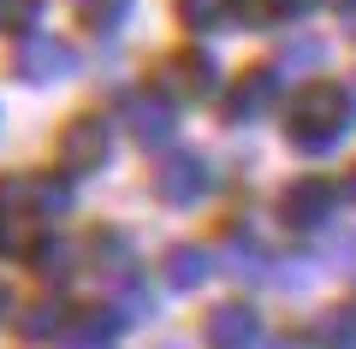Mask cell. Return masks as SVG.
<instances>
[{
  "mask_svg": "<svg viewBox=\"0 0 356 349\" xmlns=\"http://www.w3.org/2000/svg\"><path fill=\"white\" fill-rule=\"evenodd\" d=\"M166 278H172V284H202L208 278V255L202 249H172L166 255Z\"/></svg>",
  "mask_w": 356,
  "mask_h": 349,
  "instance_id": "11",
  "label": "cell"
},
{
  "mask_svg": "<svg viewBox=\"0 0 356 349\" xmlns=\"http://www.w3.org/2000/svg\"><path fill=\"white\" fill-rule=\"evenodd\" d=\"M65 65H72V53L60 42H48V36H30L24 53H18V77H60Z\"/></svg>",
  "mask_w": 356,
  "mask_h": 349,
  "instance_id": "7",
  "label": "cell"
},
{
  "mask_svg": "<svg viewBox=\"0 0 356 349\" xmlns=\"http://www.w3.org/2000/svg\"><path fill=\"white\" fill-rule=\"evenodd\" d=\"M344 119H350V95L339 83H309L291 95V112H285V130H291L297 148L321 154L344 137Z\"/></svg>",
  "mask_w": 356,
  "mask_h": 349,
  "instance_id": "1",
  "label": "cell"
},
{
  "mask_svg": "<svg viewBox=\"0 0 356 349\" xmlns=\"http://www.w3.org/2000/svg\"><path fill=\"white\" fill-rule=\"evenodd\" d=\"M273 95H280L273 71H250V77H243L238 89H232V107H226V112H232V119H255V112H261V107H267Z\"/></svg>",
  "mask_w": 356,
  "mask_h": 349,
  "instance_id": "8",
  "label": "cell"
},
{
  "mask_svg": "<svg viewBox=\"0 0 356 349\" xmlns=\"http://www.w3.org/2000/svg\"><path fill=\"white\" fill-rule=\"evenodd\" d=\"M350 196H356V172H350Z\"/></svg>",
  "mask_w": 356,
  "mask_h": 349,
  "instance_id": "18",
  "label": "cell"
},
{
  "mask_svg": "<svg viewBox=\"0 0 356 349\" xmlns=\"http://www.w3.org/2000/svg\"><path fill=\"white\" fill-rule=\"evenodd\" d=\"M202 337H208V349H250L261 337V325H255L250 308H214L208 325H202Z\"/></svg>",
  "mask_w": 356,
  "mask_h": 349,
  "instance_id": "5",
  "label": "cell"
},
{
  "mask_svg": "<svg viewBox=\"0 0 356 349\" xmlns=\"http://www.w3.org/2000/svg\"><path fill=\"white\" fill-rule=\"evenodd\" d=\"M42 18V0H0V30H30Z\"/></svg>",
  "mask_w": 356,
  "mask_h": 349,
  "instance_id": "13",
  "label": "cell"
},
{
  "mask_svg": "<svg viewBox=\"0 0 356 349\" xmlns=\"http://www.w3.org/2000/svg\"><path fill=\"white\" fill-rule=\"evenodd\" d=\"M72 349H102V343H72Z\"/></svg>",
  "mask_w": 356,
  "mask_h": 349,
  "instance_id": "16",
  "label": "cell"
},
{
  "mask_svg": "<svg viewBox=\"0 0 356 349\" xmlns=\"http://www.w3.org/2000/svg\"><path fill=\"white\" fill-rule=\"evenodd\" d=\"M321 0H267V12L273 18H303V12H315Z\"/></svg>",
  "mask_w": 356,
  "mask_h": 349,
  "instance_id": "15",
  "label": "cell"
},
{
  "mask_svg": "<svg viewBox=\"0 0 356 349\" xmlns=\"http://www.w3.org/2000/svg\"><path fill=\"white\" fill-rule=\"evenodd\" d=\"M202 189H208V166L196 160V154H172V160L161 166V178H154V196H161V201H178V207L196 201Z\"/></svg>",
  "mask_w": 356,
  "mask_h": 349,
  "instance_id": "4",
  "label": "cell"
},
{
  "mask_svg": "<svg viewBox=\"0 0 356 349\" xmlns=\"http://www.w3.org/2000/svg\"><path fill=\"white\" fill-rule=\"evenodd\" d=\"M77 18L95 30H113L119 18H125V0H77Z\"/></svg>",
  "mask_w": 356,
  "mask_h": 349,
  "instance_id": "12",
  "label": "cell"
},
{
  "mask_svg": "<svg viewBox=\"0 0 356 349\" xmlns=\"http://www.w3.org/2000/svg\"><path fill=\"white\" fill-rule=\"evenodd\" d=\"M54 325H60V308H54V302H48V308H42V302H36V308L24 314V332H30V337H42V332H54Z\"/></svg>",
  "mask_w": 356,
  "mask_h": 349,
  "instance_id": "14",
  "label": "cell"
},
{
  "mask_svg": "<svg viewBox=\"0 0 356 349\" xmlns=\"http://www.w3.org/2000/svg\"><path fill=\"white\" fill-rule=\"evenodd\" d=\"M131 125H137V142H166V130H172V107L154 95H137L131 101Z\"/></svg>",
  "mask_w": 356,
  "mask_h": 349,
  "instance_id": "9",
  "label": "cell"
},
{
  "mask_svg": "<svg viewBox=\"0 0 356 349\" xmlns=\"http://www.w3.org/2000/svg\"><path fill=\"white\" fill-rule=\"evenodd\" d=\"M280 349H303V343H280Z\"/></svg>",
  "mask_w": 356,
  "mask_h": 349,
  "instance_id": "17",
  "label": "cell"
},
{
  "mask_svg": "<svg viewBox=\"0 0 356 349\" xmlns=\"http://www.w3.org/2000/svg\"><path fill=\"white\" fill-rule=\"evenodd\" d=\"M255 0H178V12H184V24L191 30H214V24H226L232 12H250Z\"/></svg>",
  "mask_w": 356,
  "mask_h": 349,
  "instance_id": "10",
  "label": "cell"
},
{
  "mask_svg": "<svg viewBox=\"0 0 356 349\" xmlns=\"http://www.w3.org/2000/svg\"><path fill=\"white\" fill-rule=\"evenodd\" d=\"M327 213H332V184H327V178H297V184L280 196V219L297 225V231L327 225Z\"/></svg>",
  "mask_w": 356,
  "mask_h": 349,
  "instance_id": "3",
  "label": "cell"
},
{
  "mask_svg": "<svg viewBox=\"0 0 356 349\" xmlns=\"http://www.w3.org/2000/svg\"><path fill=\"white\" fill-rule=\"evenodd\" d=\"M161 83H172V95H208V89H214V60H208L202 48H184L178 53V60H166V71H161Z\"/></svg>",
  "mask_w": 356,
  "mask_h": 349,
  "instance_id": "6",
  "label": "cell"
},
{
  "mask_svg": "<svg viewBox=\"0 0 356 349\" xmlns=\"http://www.w3.org/2000/svg\"><path fill=\"white\" fill-rule=\"evenodd\" d=\"M102 160H107V130L95 125V119H72L65 137H60V172L83 178V172H95Z\"/></svg>",
  "mask_w": 356,
  "mask_h": 349,
  "instance_id": "2",
  "label": "cell"
}]
</instances>
